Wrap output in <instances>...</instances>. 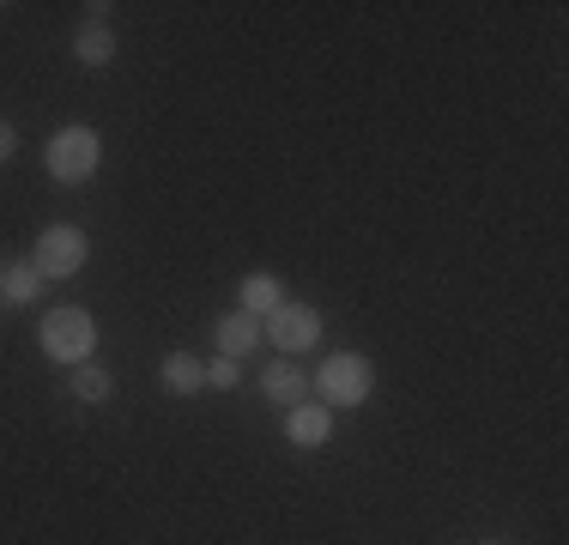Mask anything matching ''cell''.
Segmentation results:
<instances>
[{
  "mask_svg": "<svg viewBox=\"0 0 569 545\" xmlns=\"http://www.w3.org/2000/svg\"><path fill=\"white\" fill-rule=\"evenodd\" d=\"M98 158H103V146L91 128H61L56 140H49V176H56V182H86V176L98 170Z\"/></svg>",
  "mask_w": 569,
  "mask_h": 545,
  "instance_id": "cell-1",
  "label": "cell"
},
{
  "mask_svg": "<svg viewBox=\"0 0 569 545\" xmlns=\"http://www.w3.org/2000/svg\"><path fill=\"white\" fill-rule=\"evenodd\" d=\"M491 545H497V539H491Z\"/></svg>",
  "mask_w": 569,
  "mask_h": 545,
  "instance_id": "cell-16",
  "label": "cell"
},
{
  "mask_svg": "<svg viewBox=\"0 0 569 545\" xmlns=\"http://www.w3.org/2000/svg\"><path fill=\"white\" fill-rule=\"evenodd\" d=\"M73 394L86 406H103V400H110V376H103L98 364H79V370H73Z\"/></svg>",
  "mask_w": 569,
  "mask_h": 545,
  "instance_id": "cell-12",
  "label": "cell"
},
{
  "mask_svg": "<svg viewBox=\"0 0 569 545\" xmlns=\"http://www.w3.org/2000/svg\"><path fill=\"white\" fill-rule=\"evenodd\" d=\"M110 54H116V37L103 31L98 19H86V31H79V61H86V67H103Z\"/></svg>",
  "mask_w": 569,
  "mask_h": 545,
  "instance_id": "cell-11",
  "label": "cell"
},
{
  "mask_svg": "<svg viewBox=\"0 0 569 545\" xmlns=\"http://www.w3.org/2000/svg\"><path fill=\"white\" fill-rule=\"evenodd\" d=\"M303 388H309V382H303V370H297V364H267V376H261V394H267V400H273V406H284V413H291V406H303Z\"/></svg>",
  "mask_w": 569,
  "mask_h": 545,
  "instance_id": "cell-7",
  "label": "cell"
},
{
  "mask_svg": "<svg viewBox=\"0 0 569 545\" xmlns=\"http://www.w3.org/2000/svg\"><path fill=\"white\" fill-rule=\"evenodd\" d=\"M91 339H98V334H91V316H86V309H56V316L43 321V351H49L56 364H73V370L91 358Z\"/></svg>",
  "mask_w": 569,
  "mask_h": 545,
  "instance_id": "cell-2",
  "label": "cell"
},
{
  "mask_svg": "<svg viewBox=\"0 0 569 545\" xmlns=\"http://www.w3.org/2000/svg\"><path fill=\"white\" fill-rule=\"evenodd\" d=\"M43 279H67V272L86 267V230L79 225H49L43 237H37V261H31Z\"/></svg>",
  "mask_w": 569,
  "mask_h": 545,
  "instance_id": "cell-3",
  "label": "cell"
},
{
  "mask_svg": "<svg viewBox=\"0 0 569 545\" xmlns=\"http://www.w3.org/2000/svg\"><path fill=\"white\" fill-rule=\"evenodd\" d=\"M7 158H12V128L0 121V164H7Z\"/></svg>",
  "mask_w": 569,
  "mask_h": 545,
  "instance_id": "cell-15",
  "label": "cell"
},
{
  "mask_svg": "<svg viewBox=\"0 0 569 545\" xmlns=\"http://www.w3.org/2000/svg\"><path fill=\"white\" fill-rule=\"evenodd\" d=\"M279 304H284V291H279L273 272H249L242 279V316H273Z\"/></svg>",
  "mask_w": 569,
  "mask_h": 545,
  "instance_id": "cell-8",
  "label": "cell"
},
{
  "mask_svg": "<svg viewBox=\"0 0 569 545\" xmlns=\"http://www.w3.org/2000/svg\"><path fill=\"white\" fill-rule=\"evenodd\" d=\"M254 339H261V327H254V316H224L219 321V351L224 358H242V351H254Z\"/></svg>",
  "mask_w": 569,
  "mask_h": 545,
  "instance_id": "cell-9",
  "label": "cell"
},
{
  "mask_svg": "<svg viewBox=\"0 0 569 545\" xmlns=\"http://www.w3.org/2000/svg\"><path fill=\"white\" fill-rule=\"evenodd\" d=\"M164 382H170L176 394H194L200 382H207V370H200L194 358H182V351H176V358H164Z\"/></svg>",
  "mask_w": 569,
  "mask_h": 545,
  "instance_id": "cell-13",
  "label": "cell"
},
{
  "mask_svg": "<svg viewBox=\"0 0 569 545\" xmlns=\"http://www.w3.org/2000/svg\"><path fill=\"white\" fill-rule=\"evenodd\" d=\"M328 430H333L328 406H291V413H284V436H291L297 448H321V443H328Z\"/></svg>",
  "mask_w": 569,
  "mask_h": 545,
  "instance_id": "cell-6",
  "label": "cell"
},
{
  "mask_svg": "<svg viewBox=\"0 0 569 545\" xmlns=\"http://www.w3.org/2000/svg\"><path fill=\"white\" fill-rule=\"evenodd\" d=\"M316 334H321V316L309 304H279L273 316H267V339H273L279 351H303V346H316Z\"/></svg>",
  "mask_w": 569,
  "mask_h": 545,
  "instance_id": "cell-5",
  "label": "cell"
},
{
  "mask_svg": "<svg viewBox=\"0 0 569 545\" xmlns=\"http://www.w3.org/2000/svg\"><path fill=\"white\" fill-rule=\"evenodd\" d=\"M321 394H328L333 406H363V400H370V364H363L358 351L328 358V364H321Z\"/></svg>",
  "mask_w": 569,
  "mask_h": 545,
  "instance_id": "cell-4",
  "label": "cell"
},
{
  "mask_svg": "<svg viewBox=\"0 0 569 545\" xmlns=\"http://www.w3.org/2000/svg\"><path fill=\"white\" fill-rule=\"evenodd\" d=\"M207 382H212V388H237V382H242L237 358H219V364H207Z\"/></svg>",
  "mask_w": 569,
  "mask_h": 545,
  "instance_id": "cell-14",
  "label": "cell"
},
{
  "mask_svg": "<svg viewBox=\"0 0 569 545\" xmlns=\"http://www.w3.org/2000/svg\"><path fill=\"white\" fill-rule=\"evenodd\" d=\"M37 291H43V272H37L31 261L0 272V297H7V304H37Z\"/></svg>",
  "mask_w": 569,
  "mask_h": 545,
  "instance_id": "cell-10",
  "label": "cell"
}]
</instances>
